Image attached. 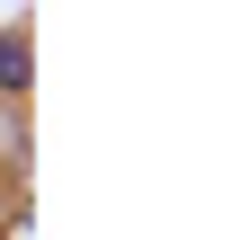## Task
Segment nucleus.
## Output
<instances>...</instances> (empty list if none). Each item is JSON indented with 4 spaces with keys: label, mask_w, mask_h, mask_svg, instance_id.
I'll use <instances>...</instances> for the list:
<instances>
[{
    "label": "nucleus",
    "mask_w": 249,
    "mask_h": 240,
    "mask_svg": "<svg viewBox=\"0 0 249 240\" xmlns=\"http://www.w3.org/2000/svg\"><path fill=\"white\" fill-rule=\"evenodd\" d=\"M27 80H36V53H27L18 36H0V89H9V98H27Z\"/></svg>",
    "instance_id": "1"
}]
</instances>
